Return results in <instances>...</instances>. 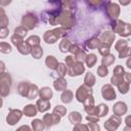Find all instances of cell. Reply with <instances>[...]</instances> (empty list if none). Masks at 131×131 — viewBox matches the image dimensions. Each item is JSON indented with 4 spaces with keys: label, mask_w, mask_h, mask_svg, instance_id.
Segmentation results:
<instances>
[{
    "label": "cell",
    "mask_w": 131,
    "mask_h": 131,
    "mask_svg": "<svg viewBox=\"0 0 131 131\" xmlns=\"http://www.w3.org/2000/svg\"><path fill=\"white\" fill-rule=\"evenodd\" d=\"M104 87H102V95L104 97V99H107V100H112L116 97V93L115 91L113 90V88L110 86V85H104Z\"/></svg>",
    "instance_id": "6da1fadb"
},
{
    "label": "cell",
    "mask_w": 131,
    "mask_h": 131,
    "mask_svg": "<svg viewBox=\"0 0 131 131\" xmlns=\"http://www.w3.org/2000/svg\"><path fill=\"white\" fill-rule=\"evenodd\" d=\"M78 92H79V93H82V95L77 96L79 101H84V99H85V97H86V94H87V95H89V94H91V93H92L91 89H86L84 86H81V87L78 89Z\"/></svg>",
    "instance_id": "7a4b0ae2"
},
{
    "label": "cell",
    "mask_w": 131,
    "mask_h": 131,
    "mask_svg": "<svg viewBox=\"0 0 131 131\" xmlns=\"http://www.w3.org/2000/svg\"><path fill=\"white\" fill-rule=\"evenodd\" d=\"M40 96L43 98V99H50V97L52 96V91L50 88H47V87H44L41 89L40 91Z\"/></svg>",
    "instance_id": "3957f363"
},
{
    "label": "cell",
    "mask_w": 131,
    "mask_h": 131,
    "mask_svg": "<svg viewBox=\"0 0 131 131\" xmlns=\"http://www.w3.org/2000/svg\"><path fill=\"white\" fill-rule=\"evenodd\" d=\"M54 87H55V89H57L58 91H61V90H63V89L67 87V81H66L64 79L60 78V79H58L57 81L54 82Z\"/></svg>",
    "instance_id": "277c9868"
},
{
    "label": "cell",
    "mask_w": 131,
    "mask_h": 131,
    "mask_svg": "<svg viewBox=\"0 0 131 131\" xmlns=\"http://www.w3.org/2000/svg\"><path fill=\"white\" fill-rule=\"evenodd\" d=\"M46 64H47V67L48 68H50V69H55L57 66H58V62L56 61V59L54 58V56H48L47 58H46Z\"/></svg>",
    "instance_id": "5b68a950"
},
{
    "label": "cell",
    "mask_w": 131,
    "mask_h": 131,
    "mask_svg": "<svg viewBox=\"0 0 131 131\" xmlns=\"http://www.w3.org/2000/svg\"><path fill=\"white\" fill-rule=\"evenodd\" d=\"M24 113H25L26 116H28V117L35 116V115H36V108L34 107V105L29 104V105H27V107L24 110Z\"/></svg>",
    "instance_id": "8992f818"
},
{
    "label": "cell",
    "mask_w": 131,
    "mask_h": 131,
    "mask_svg": "<svg viewBox=\"0 0 131 131\" xmlns=\"http://www.w3.org/2000/svg\"><path fill=\"white\" fill-rule=\"evenodd\" d=\"M42 53H43V50L40 46H37V47H33V50H32V54L35 58H40L42 56Z\"/></svg>",
    "instance_id": "52a82bcc"
},
{
    "label": "cell",
    "mask_w": 131,
    "mask_h": 131,
    "mask_svg": "<svg viewBox=\"0 0 131 131\" xmlns=\"http://www.w3.org/2000/svg\"><path fill=\"white\" fill-rule=\"evenodd\" d=\"M94 81H95L94 77H93L90 73H88L87 76H86V78H85V82H86V84L89 85V86H92V85L94 84Z\"/></svg>",
    "instance_id": "ba28073f"
},
{
    "label": "cell",
    "mask_w": 131,
    "mask_h": 131,
    "mask_svg": "<svg viewBox=\"0 0 131 131\" xmlns=\"http://www.w3.org/2000/svg\"><path fill=\"white\" fill-rule=\"evenodd\" d=\"M37 104H39V105H42V107H40V108H39V111H41V112H43V111L47 110V108L50 106V103H49V102H44V100H43V99H41V100H38Z\"/></svg>",
    "instance_id": "9c48e42d"
},
{
    "label": "cell",
    "mask_w": 131,
    "mask_h": 131,
    "mask_svg": "<svg viewBox=\"0 0 131 131\" xmlns=\"http://www.w3.org/2000/svg\"><path fill=\"white\" fill-rule=\"evenodd\" d=\"M95 61H96V57H95L94 54H90V55H88V57H87V64H88L89 68L93 67V64H94Z\"/></svg>",
    "instance_id": "30bf717a"
},
{
    "label": "cell",
    "mask_w": 131,
    "mask_h": 131,
    "mask_svg": "<svg viewBox=\"0 0 131 131\" xmlns=\"http://www.w3.org/2000/svg\"><path fill=\"white\" fill-rule=\"evenodd\" d=\"M0 51L4 52V53H7V52H10L11 51V47L6 44V43H1L0 44Z\"/></svg>",
    "instance_id": "8fae6325"
},
{
    "label": "cell",
    "mask_w": 131,
    "mask_h": 131,
    "mask_svg": "<svg viewBox=\"0 0 131 131\" xmlns=\"http://www.w3.org/2000/svg\"><path fill=\"white\" fill-rule=\"evenodd\" d=\"M97 73H98V75H99L100 77H104V76L107 75V69L105 68V66H102V67H100V68L97 70Z\"/></svg>",
    "instance_id": "7c38bea8"
},
{
    "label": "cell",
    "mask_w": 131,
    "mask_h": 131,
    "mask_svg": "<svg viewBox=\"0 0 131 131\" xmlns=\"http://www.w3.org/2000/svg\"><path fill=\"white\" fill-rule=\"evenodd\" d=\"M71 94H72V92H71V91L66 90V91L62 93V95H61V100H62L63 102H70V101H71V99H69L68 97H69V95H71Z\"/></svg>",
    "instance_id": "4fadbf2b"
},
{
    "label": "cell",
    "mask_w": 131,
    "mask_h": 131,
    "mask_svg": "<svg viewBox=\"0 0 131 131\" xmlns=\"http://www.w3.org/2000/svg\"><path fill=\"white\" fill-rule=\"evenodd\" d=\"M1 104H2V100H1V98H0V107H1Z\"/></svg>",
    "instance_id": "5bb4252c"
}]
</instances>
